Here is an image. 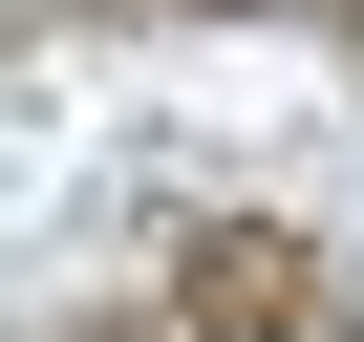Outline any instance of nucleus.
Segmentation results:
<instances>
[]
</instances>
